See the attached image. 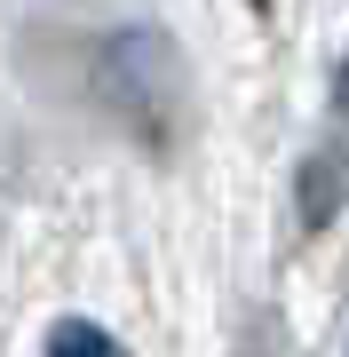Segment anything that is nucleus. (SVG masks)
Returning <instances> with one entry per match:
<instances>
[{"mask_svg":"<svg viewBox=\"0 0 349 357\" xmlns=\"http://www.w3.org/2000/svg\"><path fill=\"white\" fill-rule=\"evenodd\" d=\"M40 357H127V349H119L104 326H79V318H64V326L48 333V349H40Z\"/></svg>","mask_w":349,"mask_h":357,"instance_id":"nucleus-3","label":"nucleus"},{"mask_svg":"<svg viewBox=\"0 0 349 357\" xmlns=\"http://www.w3.org/2000/svg\"><path fill=\"white\" fill-rule=\"evenodd\" d=\"M175 40L167 32H151V24H135V32H119L111 48H104V88L127 103V112H159V103L175 96Z\"/></svg>","mask_w":349,"mask_h":357,"instance_id":"nucleus-1","label":"nucleus"},{"mask_svg":"<svg viewBox=\"0 0 349 357\" xmlns=\"http://www.w3.org/2000/svg\"><path fill=\"white\" fill-rule=\"evenodd\" d=\"M334 206H341V151H318L310 167H302V222H334Z\"/></svg>","mask_w":349,"mask_h":357,"instance_id":"nucleus-2","label":"nucleus"},{"mask_svg":"<svg viewBox=\"0 0 349 357\" xmlns=\"http://www.w3.org/2000/svg\"><path fill=\"white\" fill-rule=\"evenodd\" d=\"M254 8H262V0H254Z\"/></svg>","mask_w":349,"mask_h":357,"instance_id":"nucleus-5","label":"nucleus"},{"mask_svg":"<svg viewBox=\"0 0 349 357\" xmlns=\"http://www.w3.org/2000/svg\"><path fill=\"white\" fill-rule=\"evenodd\" d=\"M334 103H341V119H349V64H341V88H334Z\"/></svg>","mask_w":349,"mask_h":357,"instance_id":"nucleus-4","label":"nucleus"}]
</instances>
